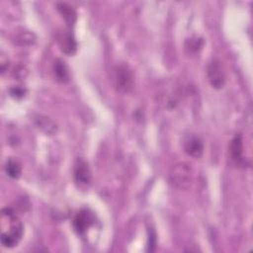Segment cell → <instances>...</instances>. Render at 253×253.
Here are the masks:
<instances>
[{"label":"cell","instance_id":"52a82bcc","mask_svg":"<svg viewBox=\"0 0 253 253\" xmlns=\"http://www.w3.org/2000/svg\"><path fill=\"white\" fill-rule=\"evenodd\" d=\"M184 149L188 155L195 158H199L203 154L204 144L199 137L191 136L186 140L184 144Z\"/></svg>","mask_w":253,"mask_h":253},{"label":"cell","instance_id":"ba28073f","mask_svg":"<svg viewBox=\"0 0 253 253\" xmlns=\"http://www.w3.org/2000/svg\"><path fill=\"white\" fill-rule=\"evenodd\" d=\"M58 42L63 52L72 54L76 50V42L70 33H64L58 37Z\"/></svg>","mask_w":253,"mask_h":253},{"label":"cell","instance_id":"5b68a950","mask_svg":"<svg viewBox=\"0 0 253 253\" xmlns=\"http://www.w3.org/2000/svg\"><path fill=\"white\" fill-rule=\"evenodd\" d=\"M94 215L89 210H81L73 219V226L75 230L82 234L84 233L93 223H94Z\"/></svg>","mask_w":253,"mask_h":253},{"label":"cell","instance_id":"7c38bea8","mask_svg":"<svg viewBox=\"0 0 253 253\" xmlns=\"http://www.w3.org/2000/svg\"><path fill=\"white\" fill-rule=\"evenodd\" d=\"M57 9L64 18V20L67 22L68 25H73V23L76 20V13L72 7L67 5L66 3H58Z\"/></svg>","mask_w":253,"mask_h":253},{"label":"cell","instance_id":"8fae6325","mask_svg":"<svg viewBox=\"0 0 253 253\" xmlns=\"http://www.w3.org/2000/svg\"><path fill=\"white\" fill-rule=\"evenodd\" d=\"M53 73L56 79L59 82H66L69 79V74H68V69L65 65V63L60 60L56 59L53 63Z\"/></svg>","mask_w":253,"mask_h":253},{"label":"cell","instance_id":"6da1fadb","mask_svg":"<svg viewBox=\"0 0 253 253\" xmlns=\"http://www.w3.org/2000/svg\"><path fill=\"white\" fill-rule=\"evenodd\" d=\"M1 235L0 241L4 247L11 248L16 246L24 231V227L15 212L5 208L1 211Z\"/></svg>","mask_w":253,"mask_h":253},{"label":"cell","instance_id":"8992f818","mask_svg":"<svg viewBox=\"0 0 253 253\" xmlns=\"http://www.w3.org/2000/svg\"><path fill=\"white\" fill-rule=\"evenodd\" d=\"M74 177L76 184L81 188L86 187L90 184L91 172L88 164L84 160L77 159L74 168Z\"/></svg>","mask_w":253,"mask_h":253},{"label":"cell","instance_id":"277c9868","mask_svg":"<svg viewBox=\"0 0 253 253\" xmlns=\"http://www.w3.org/2000/svg\"><path fill=\"white\" fill-rule=\"evenodd\" d=\"M207 73H208L209 81L213 88L219 89L224 85L225 75H224L223 68L218 60L213 59L212 61L210 62Z\"/></svg>","mask_w":253,"mask_h":253},{"label":"cell","instance_id":"30bf717a","mask_svg":"<svg viewBox=\"0 0 253 253\" xmlns=\"http://www.w3.org/2000/svg\"><path fill=\"white\" fill-rule=\"evenodd\" d=\"M242 152H243V143L242 137L240 134H237L231 141L230 144V154L234 161H241L242 160Z\"/></svg>","mask_w":253,"mask_h":253},{"label":"cell","instance_id":"3957f363","mask_svg":"<svg viewBox=\"0 0 253 253\" xmlns=\"http://www.w3.org/2000/svg\"><path fill=\"white\" fill-rule=\"evenodd\" d=\"M113 83L118 91L126 93L133 87V75L126 65H118L113 70Z\"/></svg>","mask_w":253,"mask_h":253},{"label":"cell","instance_id":"4fadbf2b","mask_svg":"<svg viewBox=\"0 0 253 253\" xmlns=\"http://www.w3.org/2000/svg\"><path fill=\"white\" fill-rule=\"evenodd\" d=\"M5 171H6L7 175L16 179V178L20 177L21 172H22V167H21V164L17 160L8 159L5 164Z\"/></svg>","mask_w":253,"mask_h":253},{"label":"cell","instance_id":"9c48e42d","mask_svg":"<svg viewBox=\"0 0 253 253\" xmlns=\"http://www.w3.org/2000/svg\"><path fill=\"white\" fill-rule=\"evenodd\" d=\"M36 125L37 126L42 129L43 132L47 133V134H52L56 131L57 129V126H56V124L50 120L49 118L47 117H44V116H39L36 120Z\"/></svg>","mask_w":253,"mask_h":253},{"label":"cell","instance_id":"7a4b0ae2","mask_svg":"<svg viewBox=\"0 0 253 253\" xmlns=\"http://www.w3.org/2000/svg\"><path fill=\"white\" fill-rule=\"evenodd\" d=\"M169 180L174 187L180 190L189 189L192 185V172L189 164L179 162L173 165L169 173Z\"/></svg>","mask_w":253,"mask_h":253},{"label":"cell","instance_id":"5bb4252c","mask_svg":"<svg viewBox=\"0 0 253 253\" xmlns=\"http://www.w3.org/2000/svg\"><path fill=\"white\" fill-rule=\"evenodd\" d=\"M11 94L13 96H16V97H23V95L25 94V90H23L22 88L16 87V88L11 90Z\"/></svg>","mask_w":253,"mask_h":253}]
</instances>
